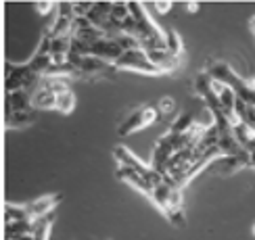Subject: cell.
I'll return each mask as SVG.
<instances>
[{"label":"cell","mask_w":255,"mask_h":240,"mask_svg":"<svg viewBox=\"0 0 255 240\" xmlns=\"http://www.w3.org/2000/svg\"><path fill=\"white\" fill-rule=\"evenodd\" d=\"M159 119H161V115H159L157 107H153V104H142V107H138L132 113L126 115V119L120 123V128H118V134L126 138V136H130L134 132H140V130L148 128V125L157 123Z\"/></svg>","instance_id":"6da1fadb"},{"label":"cell","mask_w":255,"mask_h":240,"mask_svg":"<svg viewBox=\"0 0 255 240\" xmlns=\"http://www.w3.org/2000/svg\"><path fill=\"white\" fill-rule=\"evenodd\" d=\"M113 69H128V71H136V73H144V76H159V71L148 55L142 48H134V50H124V55L113 63Z\"/></svg>","instance_id":"7a4b0ae2"},{"label":"cell","mask_w":255,"mask_h":240,"mask_svg":"<svg viewBox=\"0 0 255 240\" xmlns=\"http://www.w3.org/2000/svg\"><path fill=\"white\" fill-rule=\"evenodd\" d=\"M90 55L92 57H99V59L107 61V63H111V65H113V63L124 55V48L118 44V40H115V38H107V36H105L103 40L94 42V44L90 46Z\"/></svg>","instance_id":"3957f363"},{"label":"cell","mask_w":255,"mask_h":240,"mask_svg":"<svg viewBox=\"0 0 255 240\" xmlns=\"http://www.w3.org/2000/svg\"><path fill=\"white\" fill-rule=\"evenodd\" d=\"M29 111H36V109L31 107V94L27 90L6 92L4 117H8V115H19V113H29Z\"/></svg>","instance_id":"277c9868"},{"label":"cell","mask_w":255,"mask_h":240,"mask_svg":"<svg viewBox=\"0 0 255 240\" xmlns=\"http://www.w3.org/2000/svg\"><path fill=\"white\" fill-rule=\"evenodd\" d=\"M61 201L59 194H42L38 196L36 201L27 203V213L31 215V219H42V217H48V215H55V207Z\"/></svg>","instance_id":"5b68a950"},{"label":"cell","mask_w":255,"mask_h":240,"mask_svg":"<svg viewBox=\"0 0 255 240\" xmlns=\"http://www.w3.org/2000/svg\"><path fill=\"white\" fill-rule=\"evenodd\" d=\"M31 107L36 111H55L57 107V94L52 92L44 81H40V86L31 94Z\"/></svg>","instance_id":"8992f818"},{"label":"cell","mask_w":255,"mask_h":240,"mask_svg":"<svg viewBox=\"0 0 255 240\" xmlns=\"http://www.w3.org/2000/svg\"><path fill=\"white\" fill-rule=\"evenodd\" d=\"M29 219H31V215L27 213L25 205L6 203V207H4V226L6 224H19V222H29Z\"/></svg>","instance_id":"52a82bcc"},{"label":"cell","mask_w":255,"mask_h":240,"mask_svg":"<svg viewBox=\"0 0 255 240\" xmlns=\"http://www.w3.org/2000/svg\"><path fill=\"white\" fill-rule=\"evenodd\" d=\"M76 104H78V100H76V94H73V90L61 92V94H57V107H55V111L61 113V115H69V113L76 111Z\"/></svg>","instance_id":"ba28073f"},{"label":"cell","mask_w":255,"mask_h":240,"mask_svg":"<svg viewBox=\"0 0 255 240\" xmlns=\"http://www.w3.org/2000/svg\"><path fill=\"white\" fill-rule=\"evenodd\" d=\"M157 111H159V115H161L163 119H169V117L176 119L178 117V102H176V98L169 96V94L161 96L159 102H157Z\"/></svg>","instance_id":"9c48e42d"},{"label":"cell","mask_w":255,"mask_h":240,"mask_svg":"<svg viewBox=\"0 0 255 240\" xmlns=\"http://www.w3.org/2000/svg\"><path fill=\"white\" fill-rule=\"evenodd\" d=\"M71 6H73V15L76 17H88L94 2H71Z\"/></svg>","instance_id":"30bf717a"},{"label":"cell","mask_w":255,"mask_h":240,"mask_svg":"<svg viewBox=\"0 0 255 240\" xmlns=\"http://www.w3.org/2000/svg\"><path fill=\"white\" fill-rule=\"evenodd\" d=\"M239 121L247 123L251 130H255V104H247V109H245V113H243V117Z\"/></svg>","instance_id":"8fae6325"},{"label":"cell","mask_w":255,"mask_h":240,"mask_svg":"<svg viewBox=\"0 0 255 240\" xmlns=\"http://www.w3.org/2000/svg\"><path fill=\"white\" fill-rule=\"evenodd\" d=\"M34 8L38 10L40 15H48V13H52V10H57L59 4H55V2H46V0H40V2L34 4Z\"/></svg>","instance_id":"7c38bea8"},{"label":"cell","mask_w":255,"mask_h":240,"mask_svg":"<svg viewBox=\"0 0 255 240\" xmlns=\"http://www.w3.org/2000/svg\"><path fill=\"white\" fill-rule=\"evenodd\" d=\"M153 8L159 15H167L174 8V2H169V0H157V2H153Z\"/></svg>","instance_id":"4fadbf2b"},{"label":"cell","mask_w":255,"mask_h":240,"mask_svg":"<svg viewBox=\"0 0 255 240\" xmlns=\"http://www.w3.org/2000/svg\"><path fill=\"white\" fill-rule=\"evenodd\" d=\"M184 8L188 10V13H197V10H199V2H186Z\"/></svg>","instance_id":"5bb4252c"},{"label":"cell","mask_w":255,"mask_h":240,"mask_svg":"<svg viewBox=\"0 0 255 240\" xmlns=\"http://www.w3.org/2000/svg\"><path fill=\"white\" fill-rule=\"evenodd\" d=\"M249 165H251L253 169H255V151H253V153L249 155Z\"/></svg>","instance_id":"9a60e30c"},{"label":"cell","mask_w":255,"mask_h":240,"mask_svg":"<svg viewBox=\"0 0 255 240\" xmlns=\"http://www.w3.org/2000/svg\"><path fill=\"white\" fill-rule=\"evenodd\" d=\"M247 81H249V86L255 90V78H251V80H247Z\"/></svg>","instance_id":"2e32d148"},{"label":"cell","mask_w":255,"mask_h":240,"mask_svg":"<svg viewBox=\"0 0 255 240\" xmlns=\"http://www.w3.org/2000/svg\"><path fill=\"white\" fill-rule=\"evenodd\" d=\"M251 27H253V34H255V17L251 19Z\"/></svg>","instance_id":"e0dca14e"},{"label":"cell","mask_w":255,"mask_h":240,"mask_svg":"<svg viewBox=\"0 0 255 240\" xmlns=\"http://www.w3.org/2000/svg\"><path fill=\"white\" fill-rule=\"evenodd\" d=\"M251 232H253V236H255V224H253V230H251Z\"/></svg>","instance_id":"ac0fdd59"}]
</instances>
